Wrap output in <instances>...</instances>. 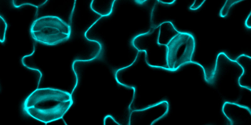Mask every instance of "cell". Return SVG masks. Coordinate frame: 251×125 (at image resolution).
Here are the masks:
<instances>
[{"mask_svg": "<svg viewBox=\"0 0 251 125\" xmlns=\"http://www.w3.org/2000/svg\"><path fill=\"white\" fill-rule=\"evenodd\" d=\"M222 112L231 125L251 124V111L248 107L227 101L222 105Z\"/></svg>", "mask_w": 251, "mask_h": 125, "instance_id": "obj_6", "label": "cell"}, {"mask_svg": "<svg viewBox=\"0 0 251 125\" xmlns=\"http://www.w3.org/2000/svg\"><path fill=\"white\" fill-rule=\"evenodd\" d=\"M48 0H13L11 4L13 7L16 8H19L26 5H29L37 8L45 4Z\"/></svg>", "mask_w": 251, "mask_h": 125, "instance_id": "obj_10", "label": "cell"}, {"mask_svg": "<svg viewBox=\"0 0 251 125\" xmlns=\"http://www.w3.org/2000/svg\"><path fill=\"white\" fill-rule=\"evenodd\" d=\"M159 28L158 25L147 32L137 35L132 40L131 44L138 51L145 52L146 61L149 67L170 71L167 46L158 42Z\"/></svg>", "mask_w": 251, "mask_h": 125, "instance_id": "obj_3", "label": "cell"}, {"mask_svg": "<svg viewBox=\"0 0 251 125\" xmlns=\"http://www.w3.org/2000/svg\"><path fill=\"white\" fill-rule=\"evenodd\" d=\"M243 1V0H227L222 7L219 12V15L222 18L227 17L231 8L235 4Z\"/></svg>", "mask_w": 251, "mask_h": 125, "instance_id": "obj_11", "label": "cell"}, {"mask_svg": "<svg viewBox=\"0 0 251 125\" xmlns=\"http://www.w3.org/2000/svg\"><path fill=\"white\" fill-rule=\"evenodd\" d=\"M30 33L36 42L45 45L54 46L69 39L71 28L69 24L60 17L45 15L33 22Z\"/></svg>", "mask_w": 251, "mask_h": 125, "instance_id": "obj_2", "label": "cell"}, {"mask_svg": "<svg viewBox=\"0 0 251 125\" xmlns=\"http://www.w3.org/2000/svg\"><path fill=\"white\" fill-rule=\"evenodd\" d=\"M116 0H92L90 7L92 11L100 16L106 17L112 13Z\"/></svg>", "mask_w": 251, "mask_h": 125, "instance_id": "obj_9", "label": "cell"}, {"mask_svg": "<svg viewBox=\"0 0 251 125\" xmlns=\"http://www.w3.org/2000/svg\"><path fill=\"white\" fill-rule=\"evenodd\" d=\"M251 57L244 54L238 56L235 60L241 66L242 73L238 78V85L241 88L251 91Z\"/></svg>", "mask_w": 251, "mask_h": 125, "instance_id": "obj_7", "label": "cell"}, {"mask_svg": "<svg viewBox=\"0 0 251 125\" xmlns=\"http://www.w3.org/2000/svg\"><path fill=\"white\" fill-rule=\"evenodd\" d=\"M71 94L59 89L38 88L25 99L23 109L29 117L45 123L62 118L73 104Z\"/></svg>", "mask_w": 251, "mask_h": 125, "instance_id": "obj_1", "label": "cell"}, {"mask_svg": "<svg viewBox=\"0 0 251 125\" xmlns=\"http://www.w3.org/2000/svg\"><path fill=\"white\" fill-rule=\"evenodd\" d=\"M158 42L161 44L167 45L179 31L170 21H165L159 25Z\"/></svg>", "mask_w": 251, "mask_h": 125, "instance_id": "obj_8", "label": "cell"}, {"mask_svg": "<svg viewBox=\"0 0 251 125\" xmlns=\"http://www.w3.org/2000/svg\"><path fill=\"white\" fill-rule=\"evenodd\" d=\"M244 25L248 29L251 28V12L248 13L245 20Z\"/></svg>", "mask_w": 251, "mask_h": 125, "instance_id": "obj_15", "label": "cell"}, {"mask_svg": "<svg viewBox=\"0 0 251 125\" xmlns=\"http://www.w3.org/2000/svg\"><path fill=\"white\" fill-rule=\"evenodd\" d=\"M159 3L167 5H171L174 4L176 1V0H158L157 1Z\"/></svg>", "mask_w": 251, "mask_h": 125, "instance_id": "obj_16", "label": "cell"}, {"mask_svg": "<svg viewBox=\"0 0 251 125\" xmlns=\"http://www.w3.org/2000/svg\"><path fill=\"white\" fill-rule=\"evenodd\" d=\"M103 124L104 125H120L118 122L114 119L113 117L109 115H107L104 117L103 120Z\"/></svg>", "mask_w": 251, "mask_h": 125, "instance_id": "obj_14", "label": "cell"}, {"mask_svg": "<svg viewBox=\"0 0 251 125\" xmlns=\"http://www.w3.org/2000/svg\"><path fill=\"white\" fill-rule=\"evenodd\" d=\"M205 0H195L190 6L189 9L191 10H196L199 9L206 2Z\"/></svg>", "mask_w": 251, "mask_h": 125, "instance_id": "obj_13", "label": "cell"}, {"mask_svg": "<svg viewBox=\"0 0 251 125\" xmlns=\"http://www.w3.org/2000/svg\"><path fill=\"white\" fill-rule=\"evenodd\" d=\"M134 2L137 4L139 5H142L146 3L147 2V0H135Z\"/></svg>", "mask_w": 251, "mask_h": 125, "instance_id": "obj_17", "label": "cell"}, {"mask_svg": "<svg viewBox=\"0 0 251 125\" xmlns=\"http://www.w3.org/2000/svg\"><path fill=\"white\" fill-rule=\"evenodd\" d=\"M169 109L168 102L163 100L144 108L132 110L128 125H152L164 118Z\"/></svg>", "mask_w": 251, "mask_h": 125, "instance_id": "obj_5", "label": "cell"}, {"mask_svg": "<svg viewBox=\"0 0 251 125\" xmlns=\"http://www.w3.org/2000/svg\"><path fill=\"white\" fill-rule=\"evenodd\" d=\"M7 24L4 18L0 15V42H4L6 39Z\"/></svg>", "mask_w": 251, "mask_h": 125, "instance_id": "obj_12", "label": "cell"}, {"mask_svg": "<svg viewBox=\"0 0 251 125\" xmlns=\"http://www.w3.org/2000/svg\"><path fill=\"white\" fill-rule=\"evenodd\" d=\"M166 46L167 63L170 71L175 72L185 65L192 64L196 43L191 34L179 32Z\"/></svg>", "mask_w": 251, "mask_h": 125, "instance_id": "obj_4", "label": "cell"}]
</instances>
